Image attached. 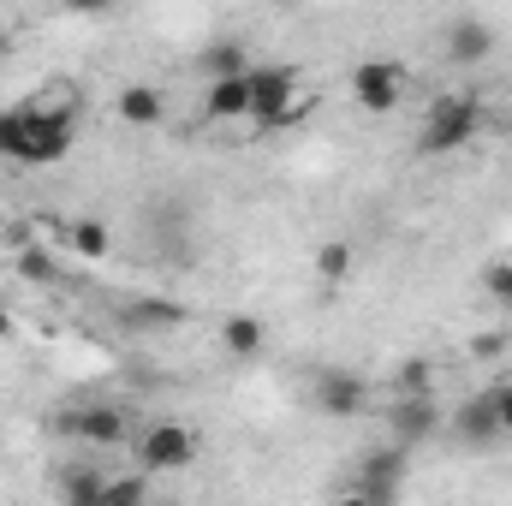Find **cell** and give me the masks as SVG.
Here are the masks:
<instances>
[{
	"label": "cell",
	"mask_w": 512,
	"mask_h": 506,
	"mask_svg": "<svg viewBox=\"0 0 512 506\" xmlns=\"http://www.w3.org/2000/svg\"><path fill=\"white\" fill-rule=\"evenodd\" d=\"M197 66H203V78L215 84V78H245L256 60L245 54V42H233V36H221V42H209L203 54H197Z\"/></svg>",
	"instance_id": "2e32d148"
},
{
	"label": "cell",
	"mask_w": 512,
	"mask_h": 506,
	"mask_svg": "<svg viewBox=\"0 0 512 506\" xmlns=\"http://www.w3.org/2000/svg\"><path fill=\"white\" fill-rule=\"evenodd\" d=\"M126 322L131 328H179L185 322V304H173V298H131Z\"/></svg>",
	"instance_id": "d6986e66"
},
{
	"label": "cell",
	"mask_w": 512,
	"mask_h": 506,
	"mask_svg": "<svg viewBox=\"0 0 512 506\" xmlns=\"http://www.w3.org/2000/svg\"><path fill=\"white\" fill-rule=\"evenodd\" d=\"M387 429H393V447L411 453V447H423V441H435V435L447 429V411H441L435 393H423V399H393Z\"/></svg>",
	"instance_id": "ba28073f"
},
{
	"label": "cell",
	"mask_w": 512,
	"mask_h": 506,
	"mask_svg": "<svg viewBox=\"0 0 512 506\" xmlns=\"http://www.w3.org/2000/svg\"><path fill=\"white\" fill-rule=\"evenodd\" d=\"M447 435L459 441V447H495L501 441V417H495V393L489 387H477V393H465L453 411H447Z\"/></svg>",
	"instance_id": "9c48e42d"
},
{
	"label": "cell",
	"mask_w": 512,
	"mask_h": 506,
	"mask_svg": "<svg viewBox=\"0 0 512 506\" xmlns=\"http://www.w3.org/2000/svg\"><path fill=\"white\" fill-rule=\"evenodd\" d=\"M102 489H108V471H96V465L60 471V506H102Z\"/></svg>",
	"instance_id": "e0dca14e"
},
{
	"label": "cell",
	"mask_w": 512,
	"mask_h": 506,
	"mask_svg": "<svg viewBox=\"0 0 512 506\" xmlns=\"http://www.w3.org/2000/svg\"><path fill=\"white\" fill-rule=\"evenodd\" d=\"M60 239H66V251L84 256V262H102V256L114 251V227H108V221H96V215L66 221V227H60Z\"/></svg>",
	"instance_id": "5bb4252c"
},
{
	"label": "cell",
	"mask_w": 512,
	"mask_h": 506,
	"mask_svg": "<svg viewBox=\"0 0 512 506\" xmlns=\"http://www.w3.org/2000/svg\"><path fill=\"white\" fill-rule=\"evenodd\" d=\"M346 489H358V495H370L376 506H399V489H405V447H370L358 465H352V483Z\"/></svg>",
	"instance_id": "52a82bcc"
},
{
	"label": "cell",
	"mask_w": 512,
	"mask_h": 506,
	"mask_svg": "<svg viewBox=\"0 0 512 506\" xmlns=\"http://www.w3.org/2000/svg\"><path fill=\"white\" fill-rule=\"evenodd\" d=\"M18 137H24V114L0 108V161H18Z\"/></svg>",
	"instance_id": "603a6c76"
},
{
	"label": "cell",
	"mask_w": 512,
	"mask_h": 506,
	"mask_svg": "<svg viewBox=\"0 0 512 506\" xmlns=\"http://www.w3.org/2000/svg\"><path fill=\"white\" fill-rule=\"evenodd\" d=\"M18 334V322H12V310H0V340H12Z\"/></svg>",
	"instance_id": "83f0119b"
},
{
	"label": "cell",
	"mask_w": 512,
	"mask_h": 506,
	"mask_svg": "<svg viewBox=\"0 0 512 506\" xmlns=\"http://www.w3.org/2000/svg\"><path fill=\"white\" fill-rule=\"evenodd\" d=\"M221 352H233V358H262V352H268V322L251 316V310L227 316V322H221Z\"/></svg>",
	"instance_id": "9a60e30c"
},
{
	"label": "cell",
	"mask_w": 512,
	"mask_h": 506,
	"mask_svg": "<svg viewBox=\"0 0 512 506\" xmlns=\"http://www.w3.org/2000/svg\"><path fill=\"white\" fill-rule=\"evenodd\" d=\"M24 137H18V167H54L78 143V114L72 102H18Z\"/></svg>",
	"instance_id": "6da1fadb"
},
{
	"label": "cell",
	"mask_w": 512,
	"mask_h": 506,
	"mask_svg": "<svg viewBox=\"0 0 512 506\" xmlns=\"http://www.w3.org/2000/svg\"><path fill=\"white\" fill-rule=\"evenodd\" d=\"M328 506H376V501H370V495H358V489H340Z\"/></svg>",
	"instance_id": "4316f807"
},
{
	"label": "cell",
	"mask_w": 512,
	"mask_h": 506,
	"mask_svg": "<svg viewBox=\"0 0 512 506\" xmlns=\"http://www.w3.org/2000/svg\"><path fill=\"white\" fill-rule=\"evenodd\" d=\"M507 346H512L507 328H483V334L471 340V358H477V364H495V358H507Z\"/></svg>",
	"instance_id": "7402d4cb"
},
{
	"label": "cell",
	"mask_w": 512,
	"mask_h": 506,
	"mask_svg": "<svg viewBox=\"0 0 512 506\" xmlns=\"http://www.w3.org/2000/svg\"><path fill=\"white\" fill-rule=\"evenodd\" d=\"M245 84H251V120L256 126H292V120H304L316 108V96L304 90V78L292 66H280V60L251 66Z\"/></svg>",
	"instance_id": "7a4b0ae2"
},
{
	"label": "cell",
	"mask_w": 512,
	"mask_h": 506,
	"mask_svg": "<svg viewBox=\"0 0 512 506\" xmlns=\"http://www.w3.org/2000/svg\"><path fill=\"white\" fill-rule=\"evenodd\" d=\"M18 274H30V280H54V262L36 251V245H24V251H18Z\"/></svg>",
	"instance_id": "d4e9b609"
},
{
	"label": "cell",
	"mask_w": 512,
	"mask_h": 506,
	"mask_svg": "<svg viewBox=\"0 0 512 506\" xmlns=\"http://www.w3.org/2000/svg\"><path fill=\"white\" fill-rule=\"evenodd\" d=\"M483 286H489V298H495V304H507V310H512V262H495V268L483 274Z\"/></svg>",
	"instance_id": "cb8c5ba5"
},
{
	"label": "cell",
	"mask_w": 512,
	"mask_h": 506,
	"mask_svg": "<svg viewBox=\"0 0 512 506\" xmlns=\"http://www.w3.org/2000/svg\"><path fill=\"white\" fill-rule=\"evenodd\" d=\"M114 114H120L131 131H149V126L167 120V96H161L155 84H126V90L114 96Z\"/></svg>",
	"instance_id": "7c38bea8"
},
{
	"label": "cell",
	"mask_w": 512,
	"mask_h": 506,
	"mask_svg": "<svg viewBox=\"0 0 512 506\" xmlns=\"http://www.w3.org/2000/svg\"><path fill=\"white\" fill-rule=\"evenodd\" d=\"M310 262H316V280H322V286H340V280H352L358 251H352V239H322Z\"/></svg>",
	"instance_id": "ac0fdd59"
},
{
	"label": "cell",
	"mask_w": 512,
	"mask_h": 506,
	"mask_svg": "<svg viewBox=\"0 0 512 506\" xmlns=\"http://www.w3.org/2000/svg\"><path fill=\"white\" fill-rule=\"evenodd\" d=\"M102 506H149V477H108Z\"/></svg>",
	"instance_id": "44dd1931"
},
{
	"label": "cell",
	"mask_w": 512,
	"mask_h": 506,
	"mask_svg": "<svg viewBox=\"0 0 512 506\" xmlns=\"http://www.w3.org/2000/svg\"><path fill=\"white\" fill-rule=\"evenodd\" d=\"M245 78H215L203 90V120H251V84Z\"/></svg>",
	"instance_id": "4fadbf2b"
},
{
	"label": "cell",
	"mask_w": 512,
	"mask_h": 506,
	"mask_svg": "<svg viewBox=\"0 0 512 506\" xmlns=\"http://www.w3.org/2000/svg\"><path fill=\"white\" fill-rule=\"evenodd\" d=\"M489 393H495V417H501V435L512 441V381H489Z\"/></svg>",
	"instance_id": "484cf974"
},
{
	"label": "cell",
	"mask_w": 512,
	"mask_h": 506,
	"mask_svg": "<svg viewBox=\"0 0 512 506\" xmlns=\"http://www.w3.org/2000/svg\"><path fill=\"white\" fill-rule=\"evenodd\" d=\"M423 393H435V364L429 358H405L393 370V399H423Z\"/></svg>",
	"instance_id": "ffe728a7"
},
{
	"label": "cell",
	"mask_w": 512,
	"mask_h": 506,
	"mask_svg": "<svg viewBox=\"0 0 512 506\" xmlns=\"http://www.w3.org/2000/svg\"><path fill=\"white\" fill-rule=\"evenodd\" d=\"M197 465V429L185 417H155L137 429V471L155 477V471H185Z\"/></svg>",
	"instance_id": "277c9868"
},
{
	"label": "cell",
	"mask_w": 512,
	"mask_h": 506,
	"mask_svg": "<svg viewBox=\"0 0 512 506\" xmlns=\"http://www.w3.org/2000/svg\"><path fill=\"white\" fill-rule=\"evenodd\" d=\"M477 131H483V102L471 90H453V96L429 102V120L417 131V149L423 155H459V149L477 143Z\"/></svg>",
	"instance_id": "3957f363"
},
{
	"label": "cell",
	"mask_w": 512,
	"mask_h": 506,
	"mask_svg": "<svg viewBox=\"0 0 512 506\" xmlns=\"http://www.w3.org/2000/svg\"><path fill=\"white\" fill-rule=\"evenodd\" d=\"M405 90H411V72L399 66V60H358L352 66V102L364 108V114H393L399 102H405Z\"/></svg>",
	"instance_id": "8992f818"
},
{
	"label": "cell",
	"mask_w": 512,
	"mask_h": 506,
	"mask_svg": "<svg viewBox=\"0 0 512 506\" xmlns=\"http://www.w3.org/2000/svg\"><path fill=\"white\" fill-rule=\"evenodd\" d=\"M441 54H447L453 66H483V60L495 54V24H489V18H471V12L447 18V24H441Z\"/></svg>",
	"instance_id": "30bf717a"
},
{
	"label": "cell",
	"mask_w": 512,
	"mask_h": 506,
	"mask_svg": "<svg viewBox=\"0 0 512 506\" xmlns=\"http://www.w3.org/2000/svg\"><path fill=\"white\" fill-rule=\"evenodd\" d=\"M54 429H60L66 441H84V447L114 453V447H126V441H131V411H126V405H114V399H96V405H66V411L54 417Z\"/></svg>",
	"instance_id": "5b68a950"
},
{
	"label": "cell",
	"mask_w": 512,
	"mask_h": 506,
	"mask_svg": "<svg viewBox=\"0 0 512 506\" xmlns=\"http://www.w3.org/2000/svg\"><path fill=\"white\" fill-rule=\"evenodd\" d=\"M310 399H316L322 417H358L370 405V381L358 376V370H322V376L310 381Z\"/></svg>",
	"instance_id": "8fae6325"
}]
</instances>
